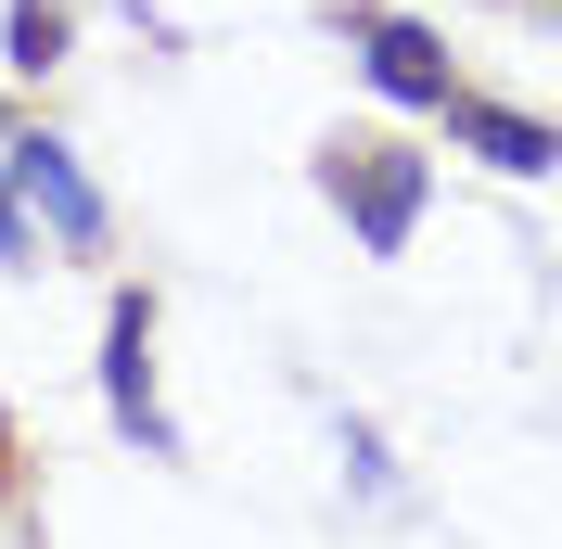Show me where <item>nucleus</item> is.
<instances>
[{
    "mask_svg": "<svg viewBox=\"0 0 562 549\" xmlns=\"http://www.w3.org/2000/svg\"><path fill=\"white\" fill-rule=\"evenodd\" d=\"M319 192L346 205V231H358V256H409V231H422V192H435V154H409V141H319Z\"/></svg>",
    "mask_w": 562,
    "mask_h": 549,
    "instance_id": "obj_1",
    "label": "nucleus"
},
{
    "mask_svg": "<svg viewBox=\"0 0 562 549\" xmlns=\"http://www.w3.org/2000/svg\"><path fill=\"white\" fill-rule=\"evenodd\" d=\"M103 410H115V435H128L140 460H179V422H167V396H154V294H140V281L103 294Z\"/></svg>",
    "mask_w": 562,
    "mask_h": 549,
    "instance_id": "obj_2",
    "label": "nucleus"
},
{
    "mask_svg": "<svg viewBox=\"0 0 562 549\" xmlns=\"http://www.w3.org/2000/svg\"><path fill=\"white\" fill-rule=\"evenodd\" d=\"M346 52H358V77H371L384 103H409V115H448L460 103V65H448V38L422 26V13H371V0H346Z\"/></svg>",
    "mask_w": 562,
    "mask_h": 549,
    "instance_id": "obj_3",
    "label": "nucleus"
},
{
    "mask_svg": "<svg viewBox=\"0 0 562 549\" xmlns=\"http://www.w3.org/2000/svg\"><path fill=\"white\" fill-rule=\"evenodd\" d=\"M0 167H13V192H26V217H38L52 243H65V256H103V243H115V217H103V192H90V167H77V154H65L52 128L0 141Z\"/></svg>",
    "mask_w": 562,
    "mask_h": 549,
    "instance_id": "obj_4",
    "label": "nucleus"
},
{
    "mask_svg": "<svg viewBox=\"0 0 562 549\" xmlns=\"http://www.w3.org/2000/svg\"><path fill=\"white\" fill-rule=\"evenodd\" d=\"M448 141H460V154H486L498 179H550V167H562V128H537V115L486 103V90H460V103H448Z\"/></svg>",
    "mask_w": 562,
    "mask_h": 549,
    "instance_id": "obj_5",
    "label": "nucleus"
},
{
    "mask_svg": "<svg viewBox=\"0 0 562 549\" xmlns=\"http://www.w3.org/2000/svg\"><path fill=\"white\" fill-rule=\"evenodd\" d=\"M65 38H77V13H65V0H13V38H0V65H13V77H52V65H65Z\"/></svg>",
    "mask_w": 562,
    "mask_h": 549,
    "instance_id": "obj_6",
    "label": "nucleus"
},
{
    "mask_svg": "<svg viewBox=\"0 0 562 549\" xmlns=\"http://www.w3.org/2000/svg\"><path fill=\"white\" fill-rule=\"evenodd\" d=\"M26 256H38V231H26V192L0 179V269H26Z\"/></svg>",
    "mask_w": 562,
    "mask_h": 549,
    "instance_id": "obj_7",
    "label": "nucleus"
}]
</instances>
